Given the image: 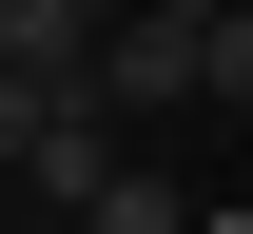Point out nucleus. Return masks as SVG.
Returning <instances> with one entry per match:
<instances>
[{
	"mask_svg": "<svg viewBox=\"0 0 253 234\" xmlns=\"http://www.w3.org/2000/svg\"><path fill=\"white\" fill-rule=\"evenodd\" d=\"M195 20L214 0H97V117H195Z\"/></svg>",
	"mask_w": 253,
	"mask_h": 234,
	"instance_id": "nucleus-1",
	"label": "nucleus"
},
{
	"mask_svg": "<svg viewBox=\"0 0 253 234\" xmlns=\"http://www.w3.org/2000/svg\"><path fill=\"white\" fill-rule=\"evenodd\" d=\"M97 59V0H0V78H78Z\"/></svg>",
	"mask_w": 253,
	"mask_h": 234,
	"instance_id": "nucleus-2",
	"label": "nucleus"
},
{
	"mask_svg": "<svg viewBox=\"0 0 253 234\" xmlns=\"http://www.w3.org/2000/svg\"><path fill=\"white\" fill-rule=\"evenodd\" d=\"M195 98H234V117H253V20H195Z\"/></svg>",
	"mask_w": 253,
	"mask_h": 234,
	"instance_id": "nucleus-3",
	"label": "nucleus"
},
{
	"mask_svg": "<svg viewBox=\"0 0 253 234\" xmlns=\"http://www.w3.org/2000/svg\"><path fill=\"white\" fill-rule=\"evenodd\" d=\"M78 215H97V234H195V215L156 195V176H97V195H78Z\"/></svg>",
	"mask_w": 253,
	"mask_h": 234,
	"instance_id": "nucleus-4",
	"label": "nucleus"
}]
</instances>
